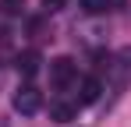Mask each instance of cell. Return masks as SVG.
Listing matches in <instances>:
<instances>
[{"label":"cell","instance_id":"cell-1","mask_svg":"<svg viewBox=\"0 0 131 127\" xmlns=\"http://www.w3.org/2000/svg\"><path fill=\"white\" fill-rule=\"evenodd\" d=\"M50 85H53V88L78 85V64L71 60V57H57V60H50Z\"/></svg>","mask_w":131,"mask_h":127},{"label":"cell","instance_id":"cell-2","mask_svg":"<svg viewBox=\"0 0 131 127\" xmlns=\"http://www.w3.org/2000/svg\"><path fill=\"white\" fill-rule=\"evenodd\" d=\"M99 67H106V74L113 78V85L124 88V85L131 81V46H128V49H121L117 57H110L106 64H99Z\"/></svg>","mask_w":131,"mask_h":127},{"label":"cell","instance_id":"cell-3","mask_svg":"<svg viewBox=\"0 0 131 127\" xmlns=\"http://www.w3.org/2000/svg\"><path fill=\"white\" fill-rule=\"evenodd\" d=\"M39 106H43V92H39L36 85H21V88L14 92V109H18V113L32 117V113H39Z\"/></svg>","mask_w":131,"mask_h":127},{"label":"cell","instance_id":"cell-4","mask_svg":"<svg viewBox=\"0 0 131 127\" xmlns=\"http://www.w3.org/2000/svg\"><path fill=\"white\" fill-rule=\"evenodd\" d=\"M99 92H103L99 78H92V74L78 78V99H74V106H92L96 99H99Z\"/></svg>","mask_w":131,"mask_h":127},{"label":"cell","instance_id":"cell-5","mask_svg":"<svg viewBox=\"0 0 131 127\" xmlns=\"http://www.w3.org/2000/svg\"><path fill=\"white\" fill-rule=\"evenodd\" d=\"M39 53L36 49H25V53H18V71H21V78H36L39 74Z\"/></svg>","mask_w":131,"mask_h":127},{"label":"cell","instance_id":"cell-6","mask_svg":"<svg viewBox=\"0 0 131 127\" xmlns=\"http://www.w3.org/2000/svg\"><path fill=\"white\" fill-rule=\"evenodd\" d=\"M74 113H78V106H74V103H53V106H50V120H57V124L74 120Z\"/></svg>","mask_w":131,"mask_h":127},{"label":"cell","instance_id":"cell-7","mask_svg":"<svg viewBox=\"0 0 131 127\" xmlns=\"http://www.w3.org/2000/svg\"><path fill=\"white\" fill-rule=\"evenodd\" d=\"M82 7H85L89 14H103V11L110 7V0H82Z\"/></svg>","mask_w":131,"mask_h":127},{"label":"cell","instance_id":"cell-8","mask_svg":"<svg viewBox=\"0 0 131 127\" xmlns=\"http://www.w3.org/2000/svg\"><path fill=\"white\" fill-rule=\"evenodd\" d=\"M64 4H67V0H43V11H46V14H53V11H60Z\"/></svg>","mask_w":131,"mask_h":127},{"label":"cell","instance_id":"cell-9","mask_svg":"<svg viewBox=\"0 0 131 127\" xmlns=\"http://www.w3.org/2000/svg\"><path fill=\"white\" fill-rule=\"evenodd\" d=\"M25 7V0H4V11H11V14H18Z\"/></svg>","mask_w":131,"mask_h":127}]
</instances>
